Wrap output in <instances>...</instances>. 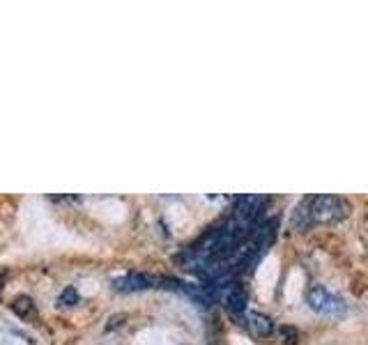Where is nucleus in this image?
Listing matches in <instances>:
<instances>
[{
	"instance_id": "nucleus-1",
	"label": "nucleus",
	"mask_w": 368,
	"mask_h": 345,
	"mask_svg": "<svg viewBox=\"0 0 368 345\" xmlns=\"http://www.w3.org/2000/svg\"><path fill=\"white\" fill-rule=\"evenodd\" d=\"M308 212H311V221H315V224H334V221L348 219L353 208L341 196H311Z\"/></svg>"
},
{
	"instance_id": "nucleus-2",
	"label": "nucleus",
	"mask_w": 368,
	"mask_h": 345,
	"mask_svg": "<svg viewBox=\"0 0 368 345\" xmlns=\"http://www.w3.org/2000/svg\"><path fill=\"white\" fill-rule=\"evenodd\" d=\"M306 304L311 306L315 313H341L346 311V306L334 297L324 285H311L306 292Z\"/></svg>"
},
{
	"instance_id": "nucleus-3",
	"label": "nucleus",
	"mask_w": 368,
	"mask_h": 345,
	"mask_svg": "<svg viewBox=\"0 0 368 345\" xmlns=\"http://www.w3.org/2000/svg\"><path fill=\"white\" fill-rule=\"evenodd\" d=\"M159 283L157 276H150V274H127L122 278H115L113 288L115 290H122V292H138V290H147V288H155Z\"/></svg>"
},
{
	"instance_id": "nucleus-4",
	"label": "nucleus",
	"mask_w": 368,
	"mask_h": 345,
	"mask_svg": "<svg viewBox=\"0 0 368 345\" xmlns=\"http://www.w3.org/2000/svg\"><path fill=\"white\" fill-rule=\"evenodd\" d=\"M247 325H249L251 332H254L256 336H263V339L274 332V320L270 316H265V313H258V311L247 313Z\"/></svg>"
},
{
	"instance_id": "nucleus-5",
	"label": "nucleus",
	"mask_w": 368,
	"mask_h": 345,
	"mask_svg": "<svg viewBox=\"0 0 368 345\" xmlns=\"http://www.w3.org/2000/svg\"><path fill=\"white\" fill-rule=\"evenodd\" d=\"M247 304H249V297H247V290L244 288H239V285H232L228 292H225V309L230 311V313H244V309H247Z\"/></svg>"
},
{
	"instance_id": "nucleus-6",
	"label": "nucleus",
	"mask_w": 368,
	"mask_h": 345,
	"mask_svg": "<svg viewBox=\"0 0 368 345\" xmlns=\"http://www.w3.org/2000/svg\"><path fill=\"white\" fill-rule=\"evenodd\" d=\"M12 311L21 320H35L37 316V309H35V302H32L28 295H19V297H14L12 302Z\"/></svg>"
},
{
	"instance_id": "nucleus-7",
	"label": "nucleus",
	"mask_w": 368,
	"mask_h": 345,
	"mask_svg": "<svg viewBox=\"0 0 368 345\" xmlns=\"http://www.w3.org/2000/svg\"><path fill=\"white\" fill-rule=\"evenodd\" d=\"M292 224H295V228H306V226L313 224V221H311V212H308V198L302 201L295 208V215H292Z\"/></svg>"
},
{
	"instance_id": "nucleus-8",
	"label": "nucleus",
	"mask_w": 368,
	"mask_h": 345,
	"mask_svg": "<svg viewBox=\"0 0 368 345\" xmlns=\"http://www.w3.org/2000/svg\"><path fill=\"white\" fill-rule=\"evenodd\" d=\"M58 304L60 306H74V304H79V292H77V288H65L63 295L58 297Z\"/></svg>"
},
{
	"instance_id": "nucleus-9",
	"label": "nucleus",
	"mask_w": 368,
	"mask_h": 345,
	"mask_svg": "<svg viewBox=\"0 0 368 345\" xmlns=\"http://www.w3.org/2000/svg\"><path fill=\"white\" fill-rule=\"evenodd\" d=\"M279 334H281V339H283V343H286V345H297L299 343V332L295 330V327L283 325L279 330Z\"/></svg>"
},
{
	"instance_id": "nucleus-10",
	"label": "nucleus",
	"mask_w": 368,
	"mask_h": 345,
	"mask_svg": "<svg viewBox=\"0 0 368 345\" xmlns=\"http://www.w3.org/2000/svg\"><path fill=\"white\" fill-rule=\"evenodd\" d=\"M207 345H225V339H223L221 334H214L212 339H210V343H207Z\"/></svg>"
},
{
	"instance_id": "nucleus-11",
	"label": "nucleus",
	"mask_w": 368,
	"mask_h": 345,
	"mask_svg": "<svg viewBox=\"0 0 368 345\" xmlns=\"http://www.w3.org/2000/svg\"><path fill=\"white\" fill-rule=\"evenodd\" d=\"M122 320H124V316H113V318H111V325H108V327H115V325H122Z\"/></svg>"
}]
</instances>
